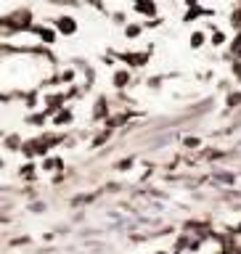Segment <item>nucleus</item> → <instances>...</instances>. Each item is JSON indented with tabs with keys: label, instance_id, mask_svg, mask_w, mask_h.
<instances>
[]
</instances>
